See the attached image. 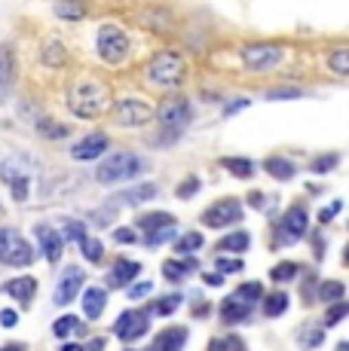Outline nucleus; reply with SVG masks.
<instances>
[{"instance_id":"obj_33","label":"nucleus","mask_w":349,"mask_h":351,"mask_svg":"<svg viewBox=\"0 0 349 351\" xmlns=\"http://www.w3.org/2000/svg\"><path fill=\"white\" fill-rule=\"evenodd\" d=\"M221 165H224L230 174L243 178V180H245V178H251V174H254V162H251V159H243V156H227L224 162H221Z\"/></svg>"},{"instance_id":"obj_46","label":"nucleus","mask_w":349,"mask_h":351,"mask_svg":"<svg viewBox=\"0 0 349 351\" xmlns=\"http://www.w3.org/2000/svg\"><path fill=\"white\" fill-rule=\"evenodd\" d=\"M337 162H340V156H337V153H331L328 159H315V162H313V171H315V174L334 171V168H337Z\"/></svg>"},{"instance_id":"obj_40","label":"nucleus","mask_w":349,"mask_h":351,"mask_svg":"<svg viewBox=\"0 0 349 351\" xmlns=\"http://www.w3.org/2000/svg\"><path fill=\"white\" fill-rule=\"evenodd\" d=\"M236 296H239L243 302H248V306H254V302L264 296V287H260L258 281H245V285L236 287Z\"/></svg>"},{"instance_id":"obj_15","label":"nucleus","mask_w":349,"mask_h":351,"mask_svg":"<svg viewBox=\"0 0 349 351\" xmlns=\"http://www.w3.org/2000/svg\"><path fill=\"white\" fill-rule=\"evenodd\" d=\"M37 241H40V247H43V256H46V263H52L56 266L58 260H62V247H65V239L58 235V229H52V226H46V223H40L37 229Z\"/></svg>"},{"instance_id":"obj_53","label":"nucleus","mask_w":349,"mask_h":351,"mask_svg":"<svg viewBox=\"0 0 349 351\" xmlns=\"http://www.w3.org/2000/svg\"><path fill=\"white\" fill-rule=\"evenodd\" d=\"M322 339H325V327H315L310 336H304V342H306V346H319Z\"/></svg>"},{"instance_id":"obj_21","label":"nucleus","mask_w":349,"mask_h":351,"mask_svg":"<svg viewBox=\"0 0 349 351\" xmlns=\"http://www.w3.org/2000/svg\"><path fill=\"white\" fill-rule=\"evenodd\" d=\"M190 272H196V260H190L187 254H178V260H166L163 263L166 281H184Z\"/></svg>"},{"instance_id":"obj_22","label":"nucleus","mask_w":349,"mask_h":351,"mask_svg":"<svg viewBox=\"0 0 349 351\" xmlns=\"http://www.w3.org/2000/svg\"><path fill=\"white\" fill-rule=\"evenodd\" d=\"M248 315H251V306L248 302H243L236 293L227 296L224 306H221V318H224V324H243Z\"/></svg>"},{"instance_id":"obj_38","label":"nucleus","mask_w":349,"mask_h":351,"mask_svg":"<svg viewBox=\"0 0 349 351\" xmlns=\"http://www.w3.org/2000/svg\"><path fill=\"white\" fill-rule=\"evenodd\" d=\"M62 239H68V241H80L86 235V223L83 220H74V217H65L62 220Z\"/></svg>"},{"instance_id":"obj_27","label":"nucleus","mask_w":349,"mask_h":351,"mask_svg":"<svg viewBox=\"0 0 349 351\" xmlns=\"http://www.w3.org/2000/svg\"><path fill=\"white\" fill-rule=\"evenodd\" d=\"M52 333H56V339H68L71 333L83 336L86 324H80V318H74V315H65V318H58L56 324H52Z\"/></svg>"},{"instance_id":"obj_9","label":"nucleus","mask_w":349,"mask_h":351,"mask_svg":"<svg viewBox=\"0 0 349 351\" xmlns=\"http://www.w3.org/2000/svg\"><path fill=\"white\" fill-rule=\"evenodd\" d=\"M147 327H150V315L141 312V308H126L117 318V324H113V333L123 342H135L147 333Z\"/></svg>"},{"instance_id":"obj_35","label":"nucleus","mask_w":349,"mask_h":351,"mask_svg":"<svg viewBox=\"0 0 349 351\" xmlns=\"http://www.w3.org/2000/svg\"><path fill=\"white\" fill-rule=\"evenodd\" d=\"M297 275H300V266H297V263L285 260V263H279V266H273L270 278H273V281H279V285H285V281H294Z\"/></svg>"},{"instance_id":"obj_1","label":"nucleus","mask_w":349,"mask_h":351,"mask_svg":"<svg viewBox=\"0 0 349 351\" xmlns=\"http://www.w3.org/2000/svg\"><path fill=\"white\" fill-rule=\"evenodd\" d=\"M111 104H113L111 86H104L102 80L83 77L68 86V107L80 119H98L104 110H111Z\"/></svg>"},{"instance_id":"obj_45","label":"nucleus","mask_w":349,"mask_h":351,"mask_svg":"<svg viewBox=\"0 0 349 351\" xmlns=\"http://www.w3.org/2000/svg\"><path fill=\"white\" fill-rule=\"evenodd\" d=\"M340 208H344V202H340V199H334L328 208H322V211H319V223H322V226H325V223H331V220L340 214Z\"/></svg>"},{"instance_id":"obj_29","label":"nucleus","mask_w":349,"mask_h":351,"mask_svg":"<svg viewBox=\"0 0 349 351\" xmlns=\"http://www.w3.org/2000/svg\"><path fill=\"white\" fill-rule=\"evenodd\" d=\"M248 245H251V235H248L245 229H236V232L221 239V251H230V254H243V251H248Z\"/></svg>"},{"instance_id":"obj_8","label":"nucleus","mask_w":349,"mask_h":351,"mask_svg":"<svg viewBox=\"0 0 349 351\" xmlns=\"http://www.w3.org/2000/svg\"><path fill=\"white\" fill-rule=\"evenodd\" d=\"M285 52L282 46H273V43H251L243 49V64L248 71H273V67L282 64Z\"/></svg>"},{"instance_id":"obj_52","label":"nucleus","mask_w":349,"mask_h":351,"mask_svg":"<svg viewBox=\"0 0 349 351\" xmlns=\"http://www.w3.org/2000/svg\"><path fill=\"white\" fill-rule=\"evenodd\" d=\"M212 348H245V342L236 339V336H227V339H214Z\"/></svg>"},{"instance_id":"obj_37","label":"nucleus","mask_w":349,"mask_h":351,"mask_svg":"<svg viewBox=\"0 0 349 351\" xmlns=\"http://www.w3.org/2000/svg\"><path fill=\"white\" fill-rule=\"evenodd\" d=\"M203 247V232H187L174 241V254H193Z\"/></svg>"},{"instance_id":"obj_7","label":"nucleus","mask_w":349,"mask_h":351,"mask_svg":"<svg viewBox=\"0 0 349 351\" xmlns=\"http://www.w3.org/2000/svg\"><path fill=\"white\" fill-rule=\"evenodd\" d=\"M193 110H190V101L181 98V95H172L166 98L163 104L157 107V123L163 128H169V132H181L187 123H190Z\"/></svg>"},{"instance_id":"obj_39","label":"nucleus","mask_w":349,"mask_h":351,"mask_svg":"<svg viewBox=\"0 0 349 351\" xmlns=\"http://www.w3.org/2000/svg\"><path fill=\"white\" fill-rule=\"evenodd\" d=\"M328 306H331V308H328V315H325V330H328V327H337V324L349 315V302H344V300L328 302Z\"/></svg>"},{"instance_id":"obj_18","label":"nucleus","mask_w":349,"mask_h":351,"mask_svg":"<svg viewBox=\"0 0 349 351\" xmlns=\"http://www.w3.org/2000/svg\"><path fill=\"white\" fill-rule=\"evenodd\" d=\"M3 290H6V296H12L16 302H22V306H31V300H34V293H37V281L25 275V278L6 281Z\"/></svg>"},{"instance_id":"obj_57","label":"nucleus","mask_w":349,"mask_h":351,"mask_svg":"<svg viewBox=\"0 0 349 351\" xmlns=\"http://www.w3.org/2000/svg\"><path fill=\"white\" fill-rule=\"evenodd\" d=\"M86 348H104V339H89V346Z\"/></svg>"},{"instance_id":"obj_26","label":"nucleus","mask_w":349,"mask_h":351,"mask_svg":"<svg viewBox=\"0 0 349 351\" xmlns=\"http://www.w3.org/2000/svg\"><path fill=\"white\" fill-rule=\"evenodd\" d=\"M52 12H56L58 19H65V22H80V19L86 16V6H83V0H56Z\"/></svg>"},{"instance_id":"obj_43","label":"nucleus","mask_w":349,"mask_h":351,"mask_svg":"<svg viewBox=\"0 0 349 351\" xmlns=\"http://www.w3.org/2000/svg\"><path fill=\"white\" fill-rule=\"evenodd\" d=\"M89 220L95 226H111L113 220H117V205L111 208H95V211H89Z\"/></svg>"},{"instance_id":"obj_49","label":"nucleus","mask_w":349,"mask_h":351,"mask_svg":"<svg viewBox=\"0 0 349 351\" xmlns=\"http://www.w3.org/2000/svg\"><path fill=\"white\" fill-rule=\"evenodd\" d=\"M218 272H243V260H227V256H218Z\"/></svg>"},{"instance_id":"obj_24","label":"nucleus","mask_w":349,"mask_h":351,"mask_svg":"<svg viewBox=\"0 0 349 351\" xmlns=\"http://www.w3.org/2000/svg\"><path fill=\"white\" fill-rule=\"evenodd\" d=\"M184 342H187V327H169L153 339V348L157 351H178V348H184Z\"/></svg>"},{"instance_id":"obj_47","label":"nucleus","mask_w":349,"mask_h":351,"mask_svg":"<svg viewBox=\"0 0 349 351\" xmlns=\"http://www.w3.org/2000/svg\"><path fill=\"white\" fill-rule=\"evenodd\" d=\"M113 241H117V245H135L138 232H135V229H129V226H123V229H117V232H113Z\"/></svg>"},{"instance_id":"obj_16","label":"nucleus","mask_w":349,"mask_h":351,"mask_svg":"<svg viewBox=\"0 0 349 351\" xmlns=\"http://www.w3.org/2000/svg\"><path fill=\"white\" fill-rule=\"evenodd\" d=\"M12 83H16V52L12 46H0V101H6Z\"/></svg>"},{"instance_id":"obj_42","label":"nucleus","mask_w":349,"mask_h":351,"mask_svg":"<svg viewBox=\"0 0 349 351\" xmlns=\"http://www.w3.org/2000/svg\"><path fill=\"white\" fill-rule=\"evenodd\" d=\"M178 306H181V296L172 293V296H163L159 302H153L147 315H172V312H178Z\"/></svg>"},{"instance_id":"obj_13","label":"nucleus","mask_w":349,"mask_h":351,"mask_svg":"<svg viewBox=\"0 0 349 351\" xmlns=\"http://www.w3.org/2000/svg\"><path fill=\"white\" fill-rule=\"evenodd\" d=\"M86 275L80 266H68L62 272V278H58V287H56V306H68L80 296V287H83Z\"/></svg>"},{"instance_id":"obj_30","label":"nucleus","mask_w":349,"mask_h":351,"mask_svg":"<svg viewBox=\"0 0 349 351\" xmlns=\"http://www.w3.org/2000/svg\"><path fill=\"white\" fill-rule=\"evenodd\" d=\"M264 168H267V174L276 178V180H291L294 178V165L288 159H282V156H270L264 162Z\"/></svg>"},{"instance_id":"obj_48","label":"nucleus","mask_w":349,"mask_h":351,"mask_svg":"<svg viewBox=\"0 0 349 351\" xmlns=\"http://www.w3.org/2000/svg\"><path fill=\"white\" fill-rule=\"evenodd\" d=\"M129 290V300H141V296H147L153 290V281H138V285H126Z\"/></svg>"},{"instance_id":"obj_36","label":"nucleus","mask_w":349,"mask_h":351,"mask_svg":"<svg viewBox=\"0 0 349 351\" xmlns=\"http://www.w3.org/2000/svg\"><path fill=\"white\" fill-rule=\"evenodd\" d=\"M344 296H346V287L340 285V281H322V287H319L322 302H337V300H344Z\"/></svg>"},{"instance_id":"obj_12","label":"nucleus","mask_w":349,"mask_h":351,"mask_svg":"<svg viewBox=\"0 0 349 351\" xmlns=\"http://www.w3.org/2000/svg\"><path fill=\"white\" fill-rule=\"evenodd\" d=\"M306 229H310V217H306V211L300 205H294L291 211L282 217V223H279V241H282V245L300 241L306 235Z\"/></svg>"},{"instance_id":"obj_51","label":"nucleus","mask_w":349,"mask_h":351,"mask_svg":"<svg viewBox=\"0 0 349 351\" xmlns=\"http://www.w3.org/2000/svg\"><path fill=\"white\" fill-rule=\"evenodd\" d=\"M196 190H199V180H196V178H187V184L178 186V195H181V199H190V195L196 193Z\"/></svg>"},{"instance_id":"obj_23","label":"nucleus","mask_w":349,"mask_h":351,"mask_svg":"<svg viewBox=\"0 0 349 351\" xmlns=\"http://www.w3.org/2000/svg\"><path fill=\"white\" fill-rule=\"evenodd\" d=\"M68 49H65V43H58V40H46L43 49H40V62H43L46 67H65L68 64Z\"/></svg>"},{"instance_id":"obj_55","label":"nucleus","mask_w":349,"mask_h":351,"mask_svg":"<svg viewBox=\"0 0 349 351\" xmlns=\"http://www.w3.org/2000/svg\"><path fill=\"white\" fill-rule=\"evenodd\" d=\"M203 281L209 287H221V285H224V275H221V272H209V275H203Z\"/></svg>"},{"instance_id":"obj_20","label":"nucleus","mask_w":349,"mask_h":351,"mask_svg":"<svg viewBox=\"0 0 349 351\" xmlns=\"http://www.w3.org/2000/svg\"><path fill=\"white\" fill-rule=\"evenodd\" d=\"M157 193H159L157 184H141V186H129V190L117 193L111 202H123V205H141V202L157 199Z\"/></svg>"},{"instance_id":"obj_17","label":"nucleus","mask_w":349,"mask_h":351,"mask_svg":"<svg viewBox=\"0 0 349 351\" xmlns=\"http://www.w3.org/2000/svg\"><path fill=\"white\" fill-rule=\"evenodd\" d=\"M141 275V263H135V260H117L113 263V269H111V275H107V285L111 287H126V285H132Z\"/></svg>"},{"instance_id":"obj_34","label":"nucleus","mask_w":349,"mask_h":351,"mask_svg":"<svg viewBox=\"0 0 349 351\" xmlns=\"http://www.w3.org/2000/svg\"><path fill=\"white\" fill-rule=\"evenodd\" d=\"M77 245H80V251H83V256L89 263H102L104 260V245L98 239H89V235H83Z\"/></svg>"},{"instance_id":"obj_25","label":"nucleus","mask_w":349,"mask_h":351,"mask_svg":"<svg viewBox=\"0 0 349 351\" xmlns=\"http://www.w3.org/2000/svg\"><path fill=\"white\" fill-rule=\"evenodd\" d=\"M138 25L147 31H169L172 28V19L166 10H144L138 16Z\"/></svg>"},{"instance_id":"obj_6","label":"nucleus","mask_w":349,"mask_h":351,"mask_svg":"<svg viewBox=\"0 0 349 351\" xmlns=\"http://www.w3.org/2000/svg\"><path fill=\"white\" fill-rule=\"evenodd\" d=\"M98 56L104 58L107 64H120L129 56V37L117 28V25H104L98 31Z\"/></svg>"},{"instance_id":"obj_44","label":"nucleus","mask_w":349,"mask_h":351,"mask_svg":"<svg viewBox=\"0 0 349 351\" xmlns=\"http://www.w3.org/2000/svg\"><path fill=\"white\" fill-rule=\"evenodd\" d=\"M174 232H178V229H174V226H163V229H153V232H147V247H157V245H163V241L174 239Z\"/></svg>"},{"instance_id":"obj_2","label":"nucleus","mask_w":349,"mask_h":351,"mask_svg":"<svg viewBox=\"0 0 349 351\" xmlns=\"http://www.w3.org/2000/svg\"><path fill=\"white\" fill-rule=\"evenodd\" d=\"M141 171H144V162H141L135 153H113V156H107L102 165H98L95 178L102 180V184H117V180H132Z\"/></svg>"},{"instance_id":"obj_31","label":"nucleus","mask_w":349,"mask_h":351,"mask_svg":"<svg viewBox=\"0 0 349 351\" xmlns=\"http://www.w3.org/2000/svg\"><path fill=\"white\" fill-rule=\"evenodd\" d=\"M285 312H288V293L276 290V293L264 296V315L267 318H282Z\"/></svg>"},{"instance_id":"obj_10","label":"nucleus","mask_w":349,"mask_h":351,"mask_svg":"<svg viewBox=\"0 0 349 351\" xmlns=\"http://www.w3.org/2000/svg\"><path fill=\"white\" fill-rule=\"evenodd\" d=\"M111 110H113V119H117L120 125H144L153 119V107L144 104V101H138V98L117 101V104H111Z\"/></svg>"},{"instance_id":"obj_32","label":"nucleus","mask_w":349,"mask_h":351,"mask_svg":"<svg viewBox=\"0 0 349 351\" xmlns=\"http://www.w3.org/2000/svg\"><path fill=\"white\" fill-rule=\"evenodd\" d=\"M37 132H40V138H46V141H62V138H68V125L58 123V119H40V123H37Z\"/></svg>"},{"instance_id":"obj_56","label":"nucleus","mask_w":349,"mask_h":351,"mask_svg":"<svg viewBox=\"0 0 349 351\" xmlns=\"http://www.w3.org/2000/svg\"><path fill=\"white\" fill-rule=\"evenodd\" d=\"M243 107H248V101H245V98H239V101H233V104H227V107H224V113H227V117H233V113H239Z\"/></svg>"},{"instance_id":"obj_54","label":"nucleus","mask_w":349,"mask_h":351,"mask_svg":"<svg viewBox=\"0 0 349 351\" xmlns=\"http://www.w3.org/2000/svg\"><path fill=\"white\" fill-rule=\"evenodd\" d=\"M16 321H19V315L12 312V308H3V312H0V324H3V327H16Z\"/></svg>"},{"instance_id":"obj_14","label":"nucleus","mask_w":349,"mask_h":351,"mask_svg":"<svg viewBox=\"0 0 349 351\" xmlns=\"http://www.w3.org/2000/svg\"><path fill=\"white\" fill-rule=\"evenodd\" d=\"M107 144H111V141H107V134L92 132V134H86V138H80L77 144H74L71 156L77 159V162H95L98 156H104Z\"/></svg>"},{"instance_id":"obj_41","label":"nucleus","mask_w":349,"mask_h":351,"mask_svg":"<svg viewBox=\"0 0 349 351\" xmlns=\"http://www.w3.org/2000/svg\"><path fill=\"white\" fill-rule=\"evenodd\" d=\"M328 67H331L337 77H346L349 73V49H337L328 56Z\"/></svg>"},{"instance_id":"obj_3","label":"nucleus","mask_w":349,"mask_h":351,"mask_svg":"<svg viewBox=\"0 0 349 351\" xmlns=\"http://www.w3.org/2000/svg\"><path fill=\"white\" fill-rule=\"evenodd\" d=\"M147 73H150V80L157 86H178L187 73V62L178 52H157L150 67H147Z\"/></svg>"},{"instance_id":"obj_11","label":"nucleus","mask_w":349,"mask_h":351,"mask_svg":"<svg viewBox=\"0 0 349 351\" xmlns=\"http://www.w3.org/2000/svg\"><path fill=\"white\" fill-rule=\"evenodd\" d=\"M239 220H243V205H239L236 199L214 202V205H209L205 208V214H203V223L212 226V229H224L230 223H239Z\"/></svg>"},{"instance_id":"obj_28","label":"nucleus","mask_w":349,"mask_h":351,"mask_svg":"<svg viewBox=\"0 0 349 351\" xmlns=\"http://www.w3.org/2000/svg\"><path fill=\"white\" fill-rule=\"evenodd\" d=\"M178 220L172 217V214L166 211H153V214H141L138 217V229H144V232H153V229H163V226H174Z\"/></svg>"},{"instance_id":"obj_5","label":"nucleus","mask_w":349,"mask_h":351,"mask_svg":"<svg viewBox=\"0 0 349 351\" xmlns=\"http://www.w3.org/2000/svg\"><path fill=\"white\" fill-rule=\"evenodd\" d=\"M31 174H34V165H31L25 156H10L3 165H0V178H3V184H10V190L16 199H25V195H28Z\"/></svg>"},{"instance_id":"obj_4","label":"nucleus","mask_w":349,"mask_h":351,"mask_svg":"<svg viewBox=\"0 0 349 351\" xmlns=\"http://www.w3.org/2000/svg\"><path fill=\"white\" fill-rule=\"evenodd\" d=\"M0 260L6 266L25 269L34 263V247L16 232V229H0Z\"/></svg>"},{"instance_id":"obj_50","label":"nucleus","mask_w":349,"mask_h":351,"mask_svg":"<svg viewBox=\"0 0 349 351\" xmlns=\"http://www.w3.org/2000/svg\"><path fill=\"white\" fill-rule=\"evenodd\" d=\"M270 101H282V98H300V89H270L267 92Z\"/></svg>"},{"instance_id":"obj_19","label":"nucleus","mask_w":349,"mask_h":351,"mask_svg":"<svg viewBox=\"0 0 349 351\" xmlns=\"http://www.w3.org/2000/svg\"><path fill=\"white\" fill-rule=\"evenodd\" d=\"M107 308V290L104 287H89L83 293V312L89 321H98Z\"/></svg>"}]
</instances>
